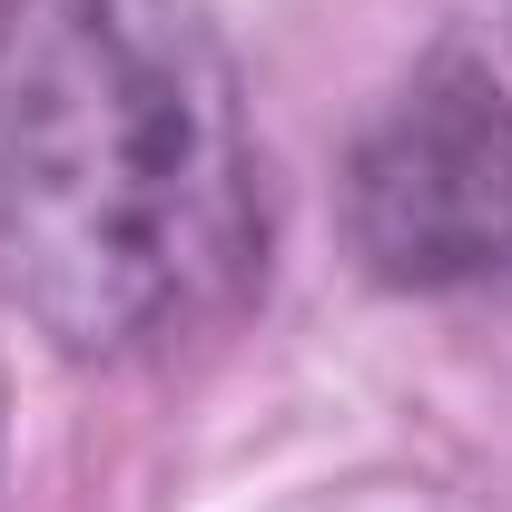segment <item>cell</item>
Here are the masks:
<instances>
[{"instance_id": "1", "label": "cell", "mask_w": 512, "mask_h": 512, "mask_svg": "<svg viewBox=\"0 0 512 512\" xmlns=\"http://www.w3.org/2000/svg\"><path fill=\"white\" fill-rule=\"evenodd\" d=\"M256 247V128L207 0H0V276L60 355L197 335Z\"/></svg>"}, {"instance_id": "2", "label": "cell", "mask_w": 512, "mask_h": 512, "mask_svg": "<svg viewBox=\"0 0 512 512\" xmlns=\"http://www.w3.org/2000/svg\"><path fill=\"white\" fill-rule=\"evenodd\" d=\"M345 237L384 286L512 296V99L444 60L414 79L345 168Z\"/></svg>"}]
</instances>
